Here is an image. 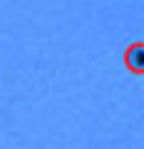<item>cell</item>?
I'll use <instances>...</instances> for the list:
<instances>
[{"label": "cell", "instance_id": "cell-1", "mask_svg": "<svg viewBox=\"0 0 144 149\" xmlns=\"http://www.w3.org/2000/svg\"><path fill=\"white\" fill-rule=\"evenodd\" d=\"M127 65L129 70H139V72H144V45H132L127 52Z\"/></svg>", "mask_w": 144, "mask_h": 149}]
</instances>
